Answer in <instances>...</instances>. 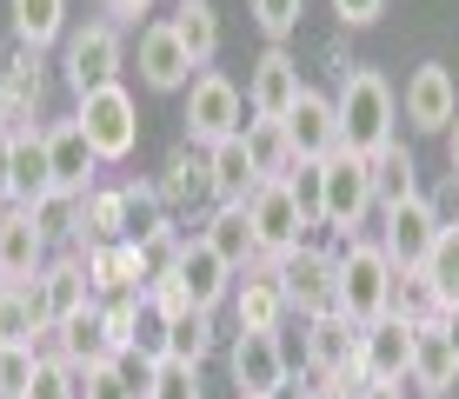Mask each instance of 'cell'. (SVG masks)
I'll list each match as a JSON object with an SVG mask.
<instances>
[{"instance_id": "cell-1", "label": "cell", "mask_w": 459, "mask_h": 399, "mask_svg": "<svg viewBox=\"0 0 459 399\" xmlns=\"http://www.w3.org/2000/svg\"><path fill=\"white\" fill-rule=\"evenodd\" d=\"M393 126H400V100H393L386 74L346 67V80H340V147L373 160L379 147H393Z\"/></svg>"}, {"instance_id": "cell-2", "label": "cell", "mask_w": 459, "mask_h": 399, "mask_svg": "<svg viewBox=\"0 0 459 399\" xmlns=\"http://www.w3.org/2000/svg\"><path fill=\"white\" fill-rule=\"evenodd\" d=\"M393 260L379 239H346L340 253V313L353 319V326H373V319L393 313Z\"/></svg>"}, {"instance_id": "cell-3", "label": "cell", "mask_w": 459, "mask_h": 399, "mask_svg": "<svg viewBox=\"0 0 459 399\" xmlns=\"http://www.w3.org/2000/svg\"><path fill=\"white\" fill-rule=\"evenodd\" d=\"M240 134H247V93L227 74H194V87H186V147L207 153Z\"/></svg>"}, {"instance_id": "cell-4", "label": "cell", "mask_w": 459, "mask_h": 399, "mask_svg": "<svg viewBox=\"0 0 459 399\" xmlns=\"http://www.w3.org/2000/svg\"><path fill=\"white\" fill-rule=\"evenodd\" d=\"M74 120H81L87 147L100 153V167H107V160H126L140 147V107H134V93H126L120 80H114V87H100V93H81Z\"/></svg>"}, {"instance_id": "cell-5", "label": "cell", "mask_w": 459, "mask_h": 399, "mask_svg": "<svg viewBox=\"0 0 459 399\" xmlns=\"http://www.w3.org/2000/svg\"><path fill=\"white\" fill-rule=\"evenodd\" d=\"M280 286H287V307L299 319H320V313H340V253L326 247H293L280 253Z\"/></svg>"}, {"instance_id": "cell-6", "label": "cell", "mask_w": 459, "mask_h": 399, "mask_svg": "<svg viewBox=\"0 0 459 399\" xmlns=\"http://www.w3.org/2000/svg\"><path fill=\"white\" fill-rule=\"evenodd\" d=\"M120 60H126L120 27L114 21H93V27H81V34H67L60 74H67L74 93H100V87H114V80H120Z\"/></svg>"}, {"instance_id": "cell-7", "label": "cell", "mask_w": 459, "mask_h": 399, "mask_svg": "<svg viewBox=\"0 0 459 399\" xmlns=\"http://www.w3.org/2000/svg\"><path fill=\"white\" fill-rule=\"evenodd\" d=\"M439 233H446V220H439V206L426 194H413L406 206H393V213H386V239H379L386 260H393V273H420Z\"/></svg>"}, {"instance_id": "cell-8", "label": "cell", "mask_w": 459, "mask_h": 399, "mask_svg": "<svg viewBox=\"0 0 459 399\" xmlns=\"http://www.w3.org/2000/svg\"><path fill=\"white\" fill-rule=\"evenodd\" d=\"M373 213V173H367V160L359 153H333L326 160V213H320V227H333L340 239H353V227Z\"/></svg>"}, {"instance_id": "cell-9", "label": "cell", "mask_w": 459, "mask_h": 399, "mask_svg": "<svg viewBox=\"0 0 459 399\" xmlns=\"http://www.w3.org/2000/svg\"><path fill=\"white\" fill-rule=\"evenodd\" d=\"M453 386H459V340H453V319H433L413 340V373L400 379V393L406 399H439Z\"/></svg>"}, {"instance_id": "cell-10", "label": "cell", "mask_w": 459, "mask_h": 399, "mask_svg": "<svg viewBox=\"0 0 459 399\" xmlns=\"http://www.w3.org/2000/svg\"><path fill=\"white\" fill-rule=\"evenodd\" d=\"M299 93H307V80H299V60L287 54V47H266V54L247 67V107H253V120H287Z\"/></svg>"}, {"instance_id": "cell-11", "label": "cell", "mask_w": 459, "mask_h": 399, "mask_svg": "<svg viewBox=\"0 0 459 399\" xmlns=\"http://www.w3.org/2000/svg\"><path fill=\"white\" fill-rule=\"evenodd\" d=\"M233 386H240V399H273L287 393V346H280V333H240L233 340Z\"/></svg>"}, {"instance_id": "cell-12", "label": "cell", "mask_w": 459, "mask_h": 399, "mask_svg": "<svg viewBox=\"0 0 459 399\" xmlns=\"http://www.w3.org/2000/svg\"><path fill=\"white\" fill-rule=\"evenodd\" d=\"M247 220H253V239H260V260H280V253L307 247V220H299L287 180H266L260 194L247 200Z\"/></svg>"}, {"instance_id": "cell-13", "label": "cell", "mask_w": 459, "mask_h": 399, "mask_svg": "<svg viewBox=\"0 0 459 399\" xmlns=\"http://www.w3.org/2000/svg\"><path fill=\"white\" fill-rule=\"evenodd\" d=\"M173 280H180V293L194 299L200 313H213L220 299H227L233 286H240V273H233L227 260H220L207 239H180V253H173Z\"/></svg>"}, {"instance_id": "cell-14", "label": "cell", "mask_w": 459, "mask_h": 399, "mask_svg": "<svg viewBox=\"0 0 459 399\" xmlns=\"http://www.w3.org/2000/svg\"><path fill=\"white\" fill-rule=\"evenodd\" d=\"M413 340H420V326H406V319H393V313L359 333V360H367L373 386H400V379L413 373Z\"/></svg>"}, {"instance_id": "cell-15", "label": "cell", "mask_w": 459, "mask_h": 399, "mask_svg": "<svg viewBox=\"0 0 459 399\" xmlns=\"http://www.w3.org/2000/svg\"><path fill=\"white\" fill-rule=\"evenodd\" d=\"M287 140H293V160H333L340 153V100L307 87L287 114Z\"/></svg>"}, {"instance_id": "cell-16", "label": "cell", "mask_w": 459, "mask_h": 399, "mask_svg": "<svg viewBox=\"0 0 459 399\" xmlns=\"http://www.w3.org/2000/svg\"><path fill=\"white\" fill-rule=\"evenodd\" d=\"M47 266L54 260H47V239L34 227V213H27V206H7V213H0V280L27 286V280H40Z\"/></svg>"}, {"instance_id": "cell-17", "label": "cell", "mask_w": 459, "mask_h": 399, "mask_svg": "<svg viewBox=\"0 0 459 399\" xmlns=\"http://www.w3.org/2000/svg\"><path fill=\"white\" fill-rule=\"evenodd\" d=\"M140 80H147L153 93H186L194 87V54L180 47V34H173L167 21L140 27Z\"/></svg>"}, {"instance_id": "cell-18", "label": "cell", "mask_w": 459, "mask_h": 399, "mask_svg": "<svg viewBox=\"0 0 459 399\" xmlns=\"http://www.w3.org/2000/svg\"><path fill=\"white\" fill-rule=\"evenodd\" d=\"M233 313H240V333H280V319H287V286H280V266L260 260L247 266V280L233 286Z\"/></svg>"}, {"instance_id": "cell-19", "label": "cell", "mask_w": 459, "mask_h": 399, "mask_svg": "<svg viewBox=\"0 0 459 399\" xmlns=\"http://www.w3.org/2000/svg\"><path fill=\"white\" fill-rule=\"evenodd\" d=\"M453 114H459V87H453V74L426 60V67L406 80V126H413V134H446Z\"/></svg>"}, {"instance_id": "cell-20", "label": "cell", "mask_w": 459, "mask_h": 399, "mask_svg": "<svg viewBox=\"0 0 459 399\" xmlns=\"http://www.w3.org/2000/svg\"><path fill=\"white\" fill-rule=\"evenodd\" d=\"M47 167H54V186L60 194H93V167H100V153L87 147L81 120H54L47 126Z\"/></svg>"}, {"instance_id": "cell-21", "label": "cell", "mask_w": 459, "mask_h": 399, "mask_svg": "<svg viewBox=\"0 0 459 399\" xmlns=\"http://www.w3.org/2000/svg\"><path fill=\"white\" fill-rule=\"evenodd\" d=\"M27 293H34V307L47 313V326H67L74 313L93 307V286H87V266L81 260H54L40 280H27Z\"/></svg>"}, {"instance_id": "cell-22", "label": "cell", "mask_w": 459, "mask_h": 399, "mask_svg": "<svg viewBox=\"0 0 459 399\" xmlns=\"http://www.w3.org/2000/svg\"><path fill=\"white\" fill-rule=\"evenodd\" d=\"M359 333L367 326H353L346 313H320V319H307V340H299V353H307V366L320 379H333L346 360L359 353Z\"/></svg>"}, {"instance_id": "cell-23", "label": "cell", "mask_w": 459, "mask_h": 399, "mask_svg": "<svg viewBox=\"0 0 459 399\" xmlns=\"http://www.w3.org/2000/svg\"><path fill=\"white\" fill-rule=\"evenodd\" d=\"M207 180H213V206H247L266 186L260 173H253V160H247V140H220V147H207Z\"/></svg>"}, {"instance_id": "cell-24", "label": "cell", "mask_w": 459, "mask_h": 399, "mask_svg": "<svg viewBox=\"0 0 459 399\" xmlns=\"http://www.w3.org/2000/svg\"><path fill=\"white\" fill-rule=\"evenodd\" d=\"M200 239L220 253V260L233 266V273H247V266H260V239H253V220L247 206H213V220L200 227Z\"/></svg>"}, {"instance_id": "cell-25", "label": "cell", "mask_w": 459, "mask_h": 399, "mask_svg": "<svg viewBox=\"0 0 459 399\" xmlns=\"http://www.w3.org/2000/svg\"><path fill=\"white\" fill-rule=\"evenodd\" d=\"M367 173H373V206L379 213H393V206H406L420 194V167H413V153L393 140V147H379L373 160H367Z\"/></svg>"}, {"instance_id": "cell-26", "label": "cell", "mask_w": 459, "mask_h": 399, "mask_svg": "<svg viewBox=\"0 0 459 399\" xmlns=\"http://www.w3.org/2000/svg\"><path fill=\"white\" fill-rule=\"evenodd\" d=\"M54 194V167H47V134L13 140V200L7 206H40Z\"/></svg>"}, {"instance_id": "cell-27", "label": "cell", "mask_w": 459, "mask_h": 399, "mask_svg": "<svg viewBox=\"0 0 459 399\" xmlns=\"http://www.w3.org/2000/svg\"><path fill=\"white\" fill-rule=\"evenodd\" d=\"M247 160L260 180H287L293 173V140H287V120H247Z\"/></svg>"}, {"instance_id": "cell-28", "label": "cell", "mask_w": 459, "mask_h": 399, "mask_svg": "<svg viewBox=\"0 0 459 399\" xmlns=\"http://www.w3.org/2000/svg\"><path fill=\"white\" fill-rule=\"evenodd\" d=\"M7 13H13V40L34 54L67 34V0H7Z\"/></svg>"}, {"instance_id": "cell-29", "label": "cell", "mask_w": 459, "mask_h": 399, "mask_svg": "<svg viewBox=\"0 0 459 399\" xmlns=\"http://www.w3.org/2000/svg\"><path fill=\"white\" fill-rule=\"evenodd\" d=\"M167 27L180 34L186 54H194V67H207V60L220 54V13H213V0H180Z\"/></svg>"}, {"instance_id": "cell-30", "label": "cell", "mask_w": 459, "mask_h": 399, "mask_svg": "<svg viewBox=\"0 0 459 399\" xmlns=\"http://www.w3.org/2000/svg\"><path fill=\"white\" fill-rule=\"evenodd\" d=\"M420 280L433 286V299H439V313L459 319V227H446L433 239V253H426V266H420Z\"/></svg>"}, {"instance_id": "cell-31", "label": "cell", "mask_w": 459, "mask_h": 399, "mask_svg": "<svg viewBox=\"0 0 459 399\" xmlns=\"http://www.w3.org/2000/svg\"><path fill=\"white\" fill-rule=\"evenodd\" d=\"M27 213H34V227H40V239H47V247H81V213H87V200L81 194H60V186H54V194H47L40 206H27Z\"/></svg>"}, {"instance_id": "cell-32", "label": "cell", "mask_w": 459, "mask_h": 399, "mask_svg": "<svg viewBox=\"0 0 459 399\" xmlns=\"http://www.w3.org/2000/svg\"><path fill=\"white\" fill-rule=\"evenodd\" d=\"M47 326V313L34 307L27 286H0V346H34Z\"/></svg>"}, {"instance_id": "cell-33", "label": "cell", "mask_w": 459, "mask_h": 399, "mask_svg": "<svg viewBox=\"0 0 459 399\" xmlns=\"http://www.w3.org/2000/svg\"><path fill=\"white\" fill-rule=\"evenodd\" d=\"M134 399H200V366H180V360H153V366H140Z\"/></svg>"}, {"instance_id": "cell-34", "label": "cell", "mask_w": 459, "mask_h": 399, "mask_svg": "<svg viewBox=\"0 0 459 399\" xmlns=\"http://www.w3.org/2000/svg\"><path fill=\"white\" fill-rule=\"evenodd\" d=\"M160 200H213V180H207V153L180 147L167 160V180H160Z\"/></svg>"}, {"instance_id": "cell-35", "label": "cell", "mask_w": 459, "mask_h": 399, "mask_svg": "<svg viewBox=\"0 0 459 399\" xmlns=\"http://www.w3.org/2000/svg\"><path fill=\"white\" fill-rule=\"evenodd\" d=\"M207 353H213V313H180V319H167V360L200 366Z\"/></svg>"}, {"instance_id": "cell-36", "label": "cell", "mask_w": 459, "mask_h": 399, "mask_svg": "<svg viewBox=\"0 0 459 399\" xmlns=\"http://www.w3.org/2000/svg\"><path fill=\"white\" fill-rule=\"evenodd\" d=\"M81 233L93 239V247L126 239V194H100V186H93V194H87V213H81Z\"/></svg>"}, {"instance_id": "cell-37", "label": "cell", "mask_w": 459, "mask_h": 399, "mask_svg": "<svg viewBox=\"0 0 459 399\" xmlns=\"http://www.w3.org/2000/svg\"><path fill=\"white\" fill-rule=\"evenodd\" d=\"M140 313H147V293H114V299H100V326H107V340H114L120 360L134 353V340H140Z\"/></svg>"}, {"instance_id": "cell-38", "label": "cell", "mask_w": 459, "mask_h": 399, "mask_svg": "<svg viewBox=\"0 0 459 399\" xmlns=\"http://www.w3.org/2000/svg\"><path fill=\"white\" fill-rule=\"evenodd\" d=\"M287 194H293V206H299V220H307V227H320V213H326V160H293Z\"/></svg>"}, {"instance_id": "cell-39", "label": "cell", "mask_w": 459, "mask_h": 399, "mask_svg": "<svg viewBox=\"0 0 459 399\" xmlns=\"http://www.w3.org/2000/svg\"><path fill=\"white\" fill-rule=\"evenodd\" d=\"M393 319H406V326H433V319H446V313H439L433 286H426L420 273H400V280H393Z\"/></svg>"}, {"instance_id": "cell-40", "label": "cell", "mask_w": 459, "mask_h": 399, "mask_svg": "<svg viewBox=\"0 0 459 399\" xmlns=\"http://www.w3.org/2000/svg\"><path fill=\"white\" fill-rule=\"evenodd\" d=\"M126 194V239H160L167 213H160V186H120Z\"/></svg>"}, {"instance_id": "cell-41", "label": "cell", "mask_w": 459, "mask_h": 399, "mask_svg": "<svg viewBox=\"0 0 459 399\" xmlns=\"http://www.w3.org/2000/svg\"><path fill=\"white\" fill-rule=\"evenodd\" d=\"M81 373V399H134V379L126 373V360H107V366H74Z\"/></svg>"}, {"instance_id": "cell-42", "label": "cell", "mask_w": 459, "mask_h": 399, "mask_svg": "<svg viewBox=\"0 0 459 399\" xmlns=\"http://www.w3.org/2000/svg\"><path fill=\"white\" fill-rule=\"evenodd\" d=\"M34 373H40V353H34V346H0V399H27Z\"/></svg>"}, {"instance_id": "cell-43", "label": "cell", "mask_w": 459, "mask_h": 399, "mask_svg": "<svg viewBox=\"0 0 459 399\" xmlns=\"http://www.w3.org/2000/svg\"><path fill=\"white\" fill-rule=\"evenodd\" d=\"M299 13H307V0H253V27H260L273 47L299 27Z\"/></svg>"}, {"instance_id": "cell-44", "label": "cell", "mask_w": 459, "mask_h": 399, "mask_svg": "<svg viewBox=\"0 0 459 399\" xmlns=\"http://www.w3.org/2000/svg\"><path fill=\"white\" fill-rule=\"evenodd\" d=\"M27 399H81V373H74L67 360H40L34 386H27Z\"/></svg>"}, {"instance_id": "cell-45", "label": "cell", "mask_w": 459, "mask_h": 399, "mask_svg": "<svg viewBox=\"0 0 459 399\" xmlns=\"http://www.w3.org/2000/svg\"><path fill=\"white\" fill-rule=\"evenodd\" d=\"M333 13H340L346 27H373L379 13H386V0H333Z\"/></svg>"}, {"instance_id": "cell-46", "label": "cell", "mask_w": 459, "mask_h": 399, "mask_svg": "<svg viewBox=\"0 0 459 399\" xmlns=\"http://www.w3.org/2000/svg\"><path fill=\"white\" fill-rule=\"evenodd\" d=\"M0 200H13V134H0Z\"/></svg>"}, {"instance_id": "cell-47", "label": "cell", "mask_w": 459, "mask_h": 399, "mask_svg": "<svg viewBox=\"0 0 459 399\" xmlns=\"http://www.w3.org/2000/svg\"><path fill=\"white\" fill-rule=\"evenodd\" d=\"M107 13L114 21H140V13H153V0H107Z\"/></svg>"}, {"instance_id": "cell-48", "label": "cell", "mask_w": 459, "mask_h": 399, "mask_svg": "<svg viewBox=\"0 0 459 399\" xmlns=\"http://www.w3.org/2000/svg\"><path fill=\"white\" fill-rule=\"evenodd\" d=\"M439 140H446V167H453V180H459V114H453V126Z\"/></svg>"}, {"instance_id": "cell-49", "label": "cell", "mask_w": 459, "mask_h": 399, "mask_svg": "<svg viewBox=\"0 0 459 399\" xmlns=\"http://www.w3.org/2000/svg\"><path fill=\"white\" fill-rule=\"evenodd\" d=\"M359 399H406V393H400V386H367Z\"/></svg>"}, {"instance_id": "cell-50", "label": "cell", "mask_w": 459, "mask_h": 399, "mask_svg": "<svg viewBox=\"0 0 459 399\" xmlns=\"http://www.w3.org/2000/svg\"><path fill=\"white\" fill-rule=\"evenodd\" d=\"M0 134H7V80H0Z\"/></svg>"}]
</instances>
